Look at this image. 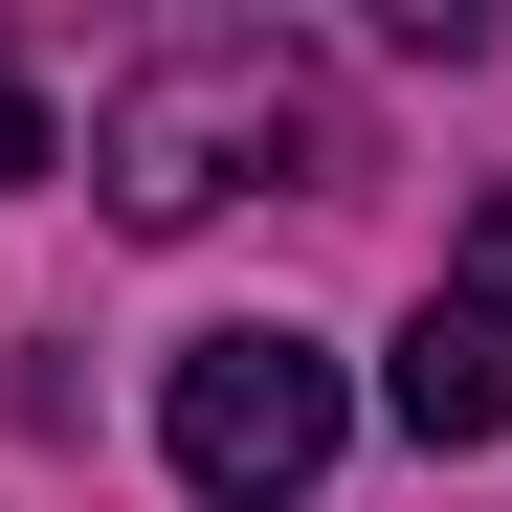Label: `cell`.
Wrapping results in <instances>:
<instances>
[{"label":"cell","instance_id":"1","mask_svg":"<svg viewBox=\"0 0 512 512\" xmlns=\"http://www.w3.org/2000/svg\"><path fill=\"white\" fill-rule=\"evenodd\" d=\"M290 156H312V67H290L268 23L156 45L134 90L90 112V179H112V223H223L245 179H290Z\"/></svg>","mask_w":512,"mask_h":512},{"label":"cell","instance_id":"2","mask_svg":"<svg viewBox=\"0 0 512 512\" xmlns=\"http://www.w3.org/2000/svg\"><path fill=\"white\" fill-rule=\"evenodd\" d=\"M334 446H357V379H334L290 312H245V334H179V379H156V468H179L201 512H290Z\"/></svg>","mask_w":512,"mask_h":512},{"label":"cell","instance_id":"3","mask_svg":"<svg viewBox=\"0 0 512 512\" xmlns=\"http://www.w3.org/2000/svg\"><path fill=\"white\" fill-rule=\"evenodd\" d=\"M401 423L423 446H512V179L446 223V268L401 312Z\"/></svg>","mask_w":512,"mask_h":512},{"label":"cell","instance_id":"4","mask_svg":"<svg viewBox=\"0 0 512 512\" xmlns=\"http://www.w3.org/2000/svg\"><path fill=\"white\" fill-rule=\"evenodd\" d=\"M23 179H45V90L0 67V201H23Z\"/></svg>","mask_w":512,"mask_h":512}]
</instances>
